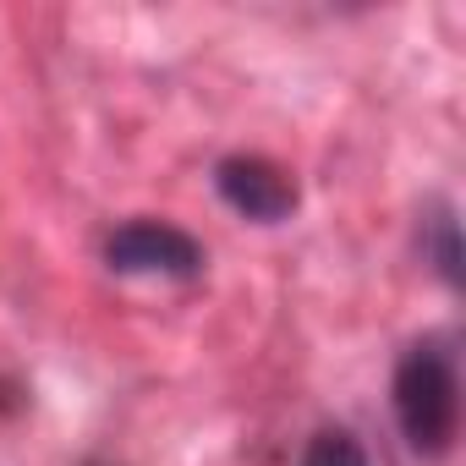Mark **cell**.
<instances>
[{"label":"cell","mask_w":466,"mask_h":466,"mask_svg":"<svg viewBox=\"0 0 466 466\" xmlns=\"http://www.w3.org/2000/svg\"><path fill=\"white\" fill-rule=\"evenodd\" d=\"M395 422L417 455H450L461 428V373L444 335H422L395 362Z\"/></svg>","instance_id":"1"},{"label":"cell","mask_w":466,"mask_h":466,"mask_svg":"<svg viewBox=\"0 0 466 466\" xmlns=\"http://www.w3.org/2000/svg\"><path fill=\"white\" fill-rule=\"evenodd\" d=\"M105 258L121 275H165V280H192L203 269V248L170 219H127L105 242Z\"/></svg>","instance_id":"2"},{"label":"cell","mask_w":466,"mask_h":466,"mask_svg":"<svg viewBox=\"0 0 466 466\" xmlns=\"http://www.w3.org/2000/svg\"><path fill=\"white\" fill-rule=\"evenodd\" d=\"M214 187H219V198L230 208L258 219V225H280V219L297 214V181H291V170L275 165V159H264V154H230V159H219Z\"/></svg>","instance_id":"3"},{"label":"cell","mask_w":466,"mask_h":466,"mask_svg":"<svg viewBox=\"0 0 466 466\" xmlns=\"http://www.w3.org/2000/svg\"><path fill=\"white\" fill-rule=\"evenodd\" d=\"M302 466H368V455H362V444H357L346 428H324V433L308 444Z\"/></svg>","instance_id":"4"},{"label":"cell","mask_w":466,"mask_h":466,"mask_svg":"<svg viewBox=\"0 0 466 466\" xmlns=\"http://www.w3.org/2000/svg\"><path fill=\"white\" fill-rule=\"evenodd\" d=\"M428 230H433V258H439V275H444L450 286H461V248H455V219L439 208V214L428 219Z\"/></svg>","instance_id":"5"}]
</instances>
